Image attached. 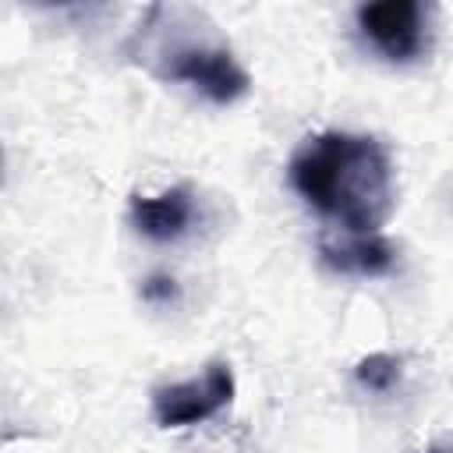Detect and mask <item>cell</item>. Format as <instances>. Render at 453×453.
Returning a JSON list of instances; mask_svg holds the SVG:
<instances>
[{
	"label": "cell",
	"instance_id": "obj_5",
	"mask_svg": "<svg viewBox=\"0 0 453 453\" xmlns=\"http://www.w3.org/2000/svg\"><path fill=\"white\" fill-rule=\"evenodd\" d=\"M127 219L134 226V234H142L145 241L173 244L191 234V226L198 219V198L188 184L166 188L159 195H134L127 205Z\"/></svg>",
	"mask_w": 453,
	"mask_h": 453
},
{
	"label": "cell",
	"instance_id": "obj_3",
	"mask_svg": "<svg viewBox=\"0 0 453 453\" xmlns=\"http://www.w3.org/2000/svg\"><path fill=\"white\" fill-rule=\"evenodd\" d=\"M432 14L421 0H372L354 11V21L389 64H414L432 50Z\"/></svg>",
	"mask_w": 453,
	"mask_h": 453
},
{
	"label": "cell",
	"instance_id": "obj_6",
	"mask_svg": "<svg viewBox=\"0 0 453 453\" xmlns=\"http://www.w3.org/2000/svg\"><path fill=\"white\" fill-rule=\"evenodd\" d=\"M319 258L322 265L343 276H389L400 262V251L379 230V234H343L336 241H322Z\"/></svg>",
	"mask_w": 453,
	"mask_h": 453
},
{
	"label": "cell",
	"instance_id": "obj_2",
	"mask_svg": "<svg viewBox=\"0 0 453 453\" xmlns=\"http://www.w3.org/2000/svg\"><path fill=\"white\" fill-rule=\"evenodd\" d=\"M127 53L159 81L188 85L212 106H230L251 92V74L241 67L216 25L195 7H149L127 42Z\"/></svg>",
	"mask_w": 453,
	"mask_h": 453
},
{
	"label": "cell",
	"instance_id": "obj_7",
	"mask_svg": "<svg viewBox=\"0 0 453 453\" xmlns=\"http://www.w3.org/2000/svg\"><path fill=\"white\" fill-rule=\"evenodd\" d=\"M403 375V361L389 350H375L354 365V379L372 393H389Z\"/></svg>",
	"mask_w": 453,
	"mask_h": 453
},
{
	"label": "cell",
	"instance_id": "obj_1",
	"mask_svg": "<svg viewBox=\"0 0 453 453\" xmlns=\"http://www.w3.org/2000/svg\"><path fill=\"white\" fill-rule=\"evenodd\" d=\"M290 188L347 234H379L396 209V166L375 134L319 131L287 163Z\"/></svg>",
	"mask_w": 453,
	"mask_h": 453
},
{
	"label": "cell",
	"instance_id": "obj_8",
	"mask_svg": "<svg viewBox=\"0 0 453 453\" xmlns=\"http://www.w3.org/2000/svg\"><path fill=\"white\" fill-rule=\"evenodd\" d=\"M142 297L145 301H173L177 297V283L170 276H149L142 283Z\"/></svg>",
	"mask_w": 453,
	"mask_h": 453
},
{
	"label": "cell",
	"instance_id": "obj_9",
	"mask_svg": "<svg viewBox=\"0 0 453 453\" xmlns=\"http://www.w3.org/2000/svg\"><path fill=\"white\" fill-rule=\"evenodd\" d=\"M425 453H453V446H428Z\"/></svg>",
	"mask_w": 453,
	"mask_h": 453
},
{
	"label": "cell",
	"instance_id": "obj_4",
	"mask_svg": "<svg viewBox=\"0 0 453 453\" xmlns=\"http://www.w3.org/2000/svg\"><path fill=\"white\" fill-rule=\"evenodd\" d=\"M237 379L226 361H209L198 375L152 389V418L159 428H191L234 403Z\"/></svg>",
	"mask_w": 453,
	"mask_h": 453
}]
</instances>
